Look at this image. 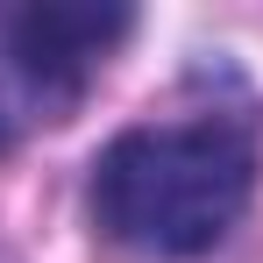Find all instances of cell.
Segmentation results:
<instances>
[{
	"mask_svg": "<svg viewBox=\"0 0 263 263\" xmlns=\"http://www.w3.org/2000/svg\"><path fill=\"white\" fill-rule=\"evenodd\" d=\"M256 192V142L235 121H164L114 135L92 164V214L142 256H199Z\"/></svg>",
	"mask_w": 263,
	"mask_h": 263,
	"instance_id": "obj_1",
	"label": "cell"
},
{
	"mask_svg": "<svg viewBox=\"0 0 263 263\" xmlns=\"http://www.w3.org/2000/svg\"><path fill=\"white\" fill-rule=\"evenodd\" d=\"M128 7H92V0L0 7V149H14L43 121H64L86 100L92 64L128 36Z\"/></svg>",
	"mask_w": 263,
	"mask_h": 263,
	"instance_id": "obj_2",
	"label": "cell"
}]
</instances>
